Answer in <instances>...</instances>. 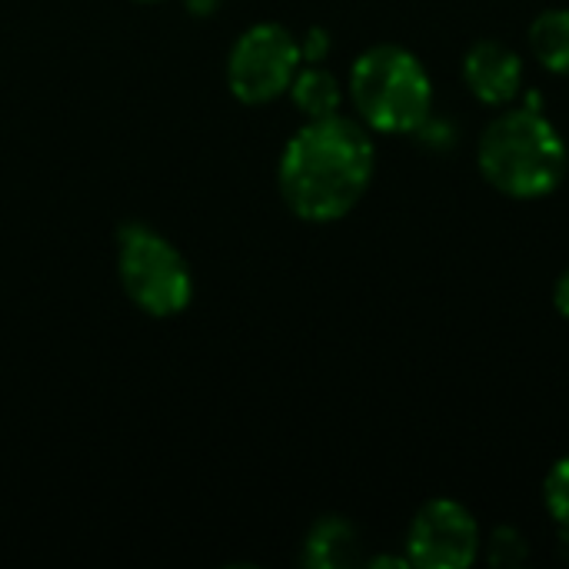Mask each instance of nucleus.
Returning a JSON list of instances; mask_svg holds the SVG:
<instances>
[{"label":"nucleus","instance_id":"1","mask_svg":"<svg viewBox=\"0 0 569 569\" xmlns=\"http://www.w3.org/2000/svg\"><path fill=\"white\" fill-rule=\"evenodd\" d=\"M373 163L370 133L357 120L340 113L307 120L280 157V193L297 217L330 223L360 203Z\"/></svg>","mask_w":569,"mask_h":569},{"label":"nucleus","instance_id":"2","mask_svg":"<svg viewBox=\"0 0 569 569\" xmlns=\"http://www.w3.org/2000/svg\"><path fill=\"white\" fill-rule=\"evenodd\" d=\"M477 163L500 193L540 200L563 183L569 157L557 127L540 110L520 107L487 123L477 147Z\"/></svg>","mask_w":569,"mask_h":569},{"label":"nucleus","instance_id":"3","mask_svg":"<svg viewBox=\"0 0 569 569\" xmlns=\"http://www.w3.org/2000/svg\"><path fill=\"white\" fill-rule=\"evenodd\" d=\"M350 97L363 123L383 133H413L433 113L427 67L397 43H377L353 60Z\"/></svg>","mask_w":569,"mask_h":569},{"label":"nucleus","instance_id":"4","mask_svg":"<svg viewBox=\"0 0 569 569\" xmlns=\"http://www.w3.org/2000/svg\"><path fill=\"white\" fill-rule=\"evenodd\" d=\"M120 283L127 297L150 317H173L190 307L193 277L180 250L143 223L120 227L117 250Z\"/></svg>","mask_w":569,"mask_h":569},{"label":"nucleus","instance_id":"5","mask_svg":"<svg viewBox=\"0 0 569 569\" xmlns=\"http://www.w3.org/2000/svg\"><path fill=\"white\" fill-rule=\"evenodd\" d=\"M300 40L280 23H257L230 50L227 80L237 100L270 103L290 90L300 70Z\"/></svg>","mask_w":569,"mask_h":569},{"label":"nucleus","instance_id":"6","mask_svg":"<svg viewBox=\"0 0 569 569\" xmlns=\"http://www.w3.org/2000/svg\"><path fill=\"white\" fill-rule=\"evenodd\" d=\"M480 527L457 500H430L410 523L407 557L423 569H467L480 557Z\"/></svg>","mask_w":569,"mask_h":569},{"label":"nucleus","instance_id":"7","mask_svg":"<svg viewBox=\"0 0 569 569\" xmlns=\"http://www.w3.org/2000/svg\"><path fill=\"white\" fill-rule=\"evenodd\" d=\"M463 80L480 103L503 107L520 93L523 83V60L513 47L487 37L477 40L463 57Z\"/></svg>","mask_w":569,"mask_h":569},{"label":"nucleus","instance_id":"8","mask_svg":"<svg viewBox=\"0 0 569 569\" xmlns=\"http://www.w3.org/2000/svg\"><path fill=\"white\" fill-rule=\"evenodd\" d=\"M303 563L313 569H343L360 563V533L343 517H323L313 523L303 543Z\"/></svg>","mask_w":569,"mask_h":569},{"label":"nucleus","instance_id":"9","mask_svg":"<svg viewBox=\"0 0 569 569\" xmlns=\"http://www.w3.org/2000/svg\"><path fill=\"white\" fill-rule=\"evenodd\" d=\"M530 50L550 73H569V10H543L530 23Z\"/></svg>","mask_w":569,"mask_h":569},{"label":"nucleus","instance_id":"10","mask_svg":"<svg viewBox=\"0 0 569 569\" xmlns=\"http://www.w3.org/2000/svg\"><path fill=\"white\" fill-rule=\"evenodd\" d=\"M290 97L297 103V110L307 120H320V117H333L340 110V83L330 70L323 67H303L297 70L293 83H290Z\"/></svg>","mask_w":569,"mask_h":569},{"label":"nucleus","instance_id":"11","mask_svg":"<svg viewBox=\"0 0 569 569\" xmlns=\"http://www.w3.org/2000/svg\"><path fill=\"white\" fill-rule=\"evenodd\" d=\"M480 550H487V563L497 569H517L530 560V543L517 527H497Z\"/></svg>","mask_w":569,"mask_h":569},{"label":"nucleus","instance_id":"12","mask_svg":"<svg viewBox=\"0 0 569 569\" xmlns=\"http://www.w3.org/2000/svg\"><path fill=\"white\" fill-rule=\"evenodd\" d=\"M543 500H547L550 517L569 533V457H563L560 463H553V470L547 473Z\"/></svg>","mask_w":569,"mask_h":569},{"label":"nucleus","instance_id":"13","mask_svg":"<svg viewBox=\"0 0 569 569\" xmlns=\"http://www.w3.org/2000/svg\"><path fill=\"white\" fill-rule=\"evenodd\" d=\"M413 133H420V140L433 150H450L457 143V123L450 117H427Z\"/></svg>","mask_w":569,"mask_h":569},{"label":"nucleus","instance_id":"14","mask_svg":"<svg viewBox=\"0 0 569 569\" xmlns=\"http://www.w3.org/2000/svg\"><path fill=\"white\" fill-rule=\"evenodd\" d=\"M327 53H330V33L320 30V27L307 30L303 40H300V57H303L307 63H320Z\"/></svg>","mask_w":569,"mask_h":569},{"label":"nucleus","instance_id":"15","mask_svg":"<svg viewBox=\"0 0 569 569\" xmlns=\"http://www.w3.org/2000/svg\"><path fill=\"white\" fill-rule=\"evenodd\" d=\"M553 303H557V310L569 317V267L560 273V280H557V287H553Z\"/></svg>","mask_w":569,"mask_h":569},{"label":"nucleus","instance_id":"16","mask_svg":"<svg viewBox=\"0 0 569 569\" xmlns=\"http://www.w3.org/2000/svg\"><path fill=\"white\" fill-rule=\"evenodd\" d=\"M183 3H187V10H190V13L207 17V13H217V7H220L223 0H183Z\"/></svg>","mask_w":569,"mask_h":569}]
</instances>
